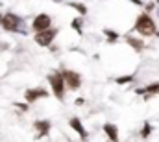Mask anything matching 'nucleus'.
I'll return each instance as SVG.
<instances>
[{
    "instance_id": "7",
    "label": "nucleus",
    "mask_w": 159,
    "mask_h": 142,
    "mask_svg": "<svg viewBox=\"0 0 159 142\" xmlns=\"http://www.w3.org/2000/svg\"><path fill=\"white\" fill-rule=\"evenodd\" d=\"M104 131H106V135L109 137V140H111V142H117V140H119V131H117V126H113V124H106V126H104Z\"/></svg>"
},
{
    "instance_id": "8",
    "label": "nucleus",
    "mask_w": 159,
    "mask_h": 142,
    "mask_svg": "<svg viewBox=\"0 0 159 142\" xmlns=\"http://www.w3.org/2000/svg\"><path fill=\"white\" fill-rule=\"evenodd\" d=\"M46 96V91H39V89H32V91H26V102H35L37 98Z\"/></svg>"
},
{
    "instance_id": "13",
    "label": "nucleus",
    "mask_w": 159,
    "mask_h": 142,
    "mask_svg": "<svg viewBox=\"0 0 159 142\" xmlns=\"http://www.w3.org/2000/svg\"><path fill=\"white\" fill-rule=\"evenodd\" d=\"M72 28H74L76 32H81V20H80V19H74V20H72Z\"/></svg>"
},
{
    "instance_id": "1",
    "label": "nucleus",
    "mask_w": 159,
    "mask_h": 142,
    "mask_svg": "<svg viewBox=\"0 0 159 142\" xmlns=\"http://www.w3.org/2000/svg\"><path fill=\"white\" fill-rule=\"evenodd\" d=\"M135 30L141 33V35H154L156 33V22H154V19L150 17V15H146V13H143L137 20H135Z\"/></svg>"
},
{
    "instance_id": "17",
    "label": "nucleus",
    "mask_w": 159,
    "mask_h": 142,
    "mask_svg": "<svg viewBox=\"0 0 159 142\" xmlns=\"http://www.w3.org/2000/svg\"><path fill=\"white\" fill-rule=\"evenodd\" d=\"M106 35L111 37V39H117V33H113V32H109V30H106Z\"/></svg>"
},
{
    "instance_id": "14",
    "label": "nucleus",
    "mask_w": 159,
    "mask_h": 142,
    "mask_svg": "<svg viewBox=\"0 0 159 142\" xmlns=\"http://www.w3.org/2000/svg\"><path fill=\"white\" fill-rule=\"evenodd\" d=\"M150 129H152V127H150V124L146 122V124H144V127H143V137H144V139L150 135Z\"/></svg>"
},
{
    "instance_id": "9",
    "label": "nucleus",
    "mask_w": 159,
    "mask_h": 142,
    "mask_svg": "<svg viewBox=\"0 0 159 142\" xmlns=\"http://www.w3.org/2000/svg\"><path fill=\"white\" fill-rule=\"evenodd\" d=\"M70 127H72L74 131H78L80 135H81V139H85V137H87V133H85V127H83V124L80 122L78 118H72V120H70Z\"/></svg>"
},
{
    "instance_id": "2",
    "label": "nucleus",
    "mask_w": 159,
    "mask_h": 142,
    "mask_svg": "<svg viewBox=\"0 0 159 142\" xmlns=\"http://www.w3.org/2000/svg\"><path fill=\"white\" fill-rule=\"evenodd\" d=\"M0 22H2L4 30H7V32H19V30H20V24H22L20 17L15 15V13H6Z\"/></svg>"
},
{
    "instance_id": "16",
    "label": "nucleus",
    "mask_w": 159,
    "mask_h": 142,
    "mask_svg": "<svg viewBox=\"0 0 159 142\" xmlns=\"http://www.w3.org/2000/svg\"><path fill=\"white\" fill-rule=\"evenodd\" d=\"M72 7H76V9H78L81 15H83V13L87 11V7H85V6H81V4H72Z\"/></svg>"
},
{
    "instance_id": "5",
    "label": "nucleus",
    "mask_w": 159,
    "mask_h": 142,
    "mask_svg": "<svg viewBox=\"0 0 159 142\" xmlns=\"http://www.w3.org/2000/svg\"><path fill=\"white\" fill-rule=\"evenodd\" d=\"M57 33V30H43V32H37V35H35V42L39 44V46H48L52 41H54V37Z\"/></svg>"
},
{
    "instance_id": "15",
    "label": "nucleus",
    "mask_w": 159,
    "mask_h": 142,
    "mask_svg": "<svg viewBox=\"0 0 159 142\" xmlns=\"http://www.w3.org/2000/svg\"><path fill=\"white\" fill-rule=\"evenodd\" d=\"M129 81H131V76H124V78H119V79H117L119 85H122V83H129Z\"/></svg>"
},
{
    "instance_id": "12",
    "label": "nucleus",
    "mask_w": 159,
    "mask_h": 142,
    "mask_svg": "<svg viewBox=\"0 0 159 142\" xmlns=\"http://www.w3.org/2000/svg\"><path fill=\"white\" fill-rule=\"evenodd\" d=\"M128 42L135 48V50H143L144 48V44H143V41H137V39H133V37H128Z\"/></svg>"
},
{
    "instance_id": "18",
    "label": "nucleus",
    "mask_w": 159,
    "mask_h": 142,
    "mask_svg": "<svg viewBox=\"0 0 159 142\" xmlns=\"http://www.w3.org/2000/svg\"><path fill=\"white\" fill-rule=\"evenodd\" d=\"M0 20H2V17H0Z\"/></svg>"
},
{
    "instance_id": "11",
    "label": "nucleus",
    "mask_w": 159,
    "mask_h": 142,
    "mask_svg": "<svg viewBox=\"0 0 159 142\" xmlns=\"http://www.w3.org/2000/svg\"><path fill=\"white\" fill-rule=\"evenodd\" d=\"M35 129L41 131L43 135L46 133V131H50V122H46V120H41V122H35Z\"/></svg>"
},
{
    "instance_id": "3",
    "label": "nucleus",
    "mask_w": 159,
    "mask_h": 142,
    "mask_svg": "<svg viewBox=\"0 0 159 142\" xmlns=\"http://www.w3.org/2000/svg\"><path fill=\"white\" fill-rule=\"evenodd\" d=\"M48 81H50V87H52L56 98H57V100H63V94H65V83H63L61 74H57V72H56V74H50V76H48Z\"/></svg>"
},
{
    "instance_id": "4",
    "label": "nucleus",
    "mask_w": 159,
    "mask_h": 142,
    "mask_svg": "<svg viewBox=\"0 0 159 142\" xmlns=\"http://www.w3.org/2000/svg\"><path fill=\"white\" fill-rule=\"evenodd\" d=\"M61 78H63V83H67V87L72 89V91H76L80 85H81V78H80V74H76V72H72V70L61 72Z\"/></svg>"
},
{
    "instance_id": "19",
    "label": "nucleus",
    "mask_w": 159,
    "mask_h": 142,
    "mask_svg": "<svg viewBox=\"0 0 159 142\" xmlns=\"http://www.w3.org/2000/svg\"><path fill=\"white\" fill-rule=\"evenodd\" d=\"M157 2H159V0H157Z\"/></svg>"
},
{
    "instance_id": "6",
    "label": "nucleus",
    "mask_w": 159,
    "mask_h": 142,
    "mask_svg": "<svg viewBox=\"0 0 159 142\" xmlns=\"http://www.w3.org/2000/svg\"><path fill=\"white\" fill-rule=\"evenodd\" d=\"M50 24H52L50 17H48L46 13H41V15H37V17L34 19L32 28H34L35 32H43V30H48V28H50Z\"/></svg>"
},
{
    "instance_id": "10",
    "label": "nucleus",
    "mask_w": 159,
    "mask_h": 142,
    "mask_svg": "<svg viewBox=\"0 0 159 142\" xmlns=\"http://www.w3.org/2000/svg\"><path fill=\"white\" fill-rule=\"evenodd\" d=\"M139 94H159V83H152V85H148L146 89H141V91H137Z\"/></svg>"
}]
</instances>
